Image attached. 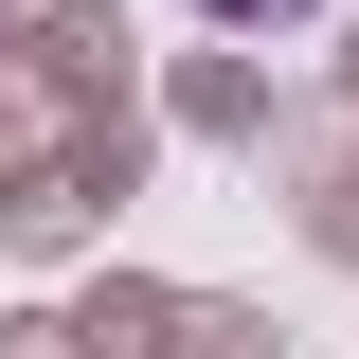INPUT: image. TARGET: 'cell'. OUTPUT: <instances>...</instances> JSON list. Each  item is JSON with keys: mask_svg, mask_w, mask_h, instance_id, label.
Wrapping results in <instances>:
<instances>
[{"mask_svg": "<svg viewBox=\"0 0 359 359\" xmlns=\"http://www.w3.org/2000/svg\"><path fill=\"white\" fill-rule=\"evenodd\" d=\"M216 18H306V0H216Z\"/></svg>", "mask_w": 359, "mask_h": 359, "instance_id": "6da1fadb", "label": "cell"}]
</instances>
